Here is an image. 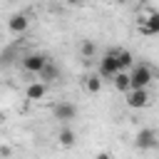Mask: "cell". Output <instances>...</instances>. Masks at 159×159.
I'll use <instances>...</instances> for the list:
<instances>
[{
    "mask_svg": "<svg viewBox=\"0 0 159 159\" xmlns=\"http://www.w3.org/2000/svg\"><path fill=\"white\" fill-rule=\"evenodd\" d=\"M154 80V70L147 62H134L129 70V89L134 87H149V82Z\"/></svg>",
    "mask_w": 159,
    "mask_h": 159,
    "instance_id": "6da1fadb",
    "label": "cell"
},
{
    "mask_svg": "<svg viewBox=\"0 0 159 159\" xmlns=\"http://www.w3.org/2000/svg\"><path fill=\"white\" fill-rule=\"evenodd\" d=\"M139 32L147 35V37H154L159 32V12L154 7H147L144 12H139V22H137Z\"/></svg>",
    "mask_w": 159,
    "mask_h": 159,
    "instance_id": "7a4b0ae2",
    "label": "cell"
},
{
    "mask_svg": "<svg viewBox=\"0 0 159 159\" xmlns=\"http://www.w3.org/2000/svg\"><path fill=\"white\" fill-rule=\"evenodd\" d=\"M114 50H117V47L107 50V52L99 57V70H97V75H99L102 80H112V77L119 72V65H117V55H114Z\"/></svg>",
    "mask_w": 159,
    "mask_h": 159,
    "instance_id": "3957f363",
    "label": "cell"
},
{
    "mask_svg": "<svg viewBox=\"0 0 159 159\" xmlns=\"http://www.w3.org/2000/svg\"><path fill=\"white\" fill-rule=\"evenodd\" d=\"M124 102H127V107L129 109H144L147 104H149V92H147V87H132V89H127L124 92Z\"/></svg>",
    "mask_w": 159,
    "mask_h": 159,
    "instance_id": "277c9868",
    "label": "cell"
},
{
    "mask_svg": "<svg viewBox=\"0 0 159 159\" xmlns=\"http://www.w3.org/2000/svg\"><path fill=\"white\" fill-rule=\"evenodd\" d=\"M22 70L25 72H30V75H37L40 70H42V65L47 62V57L42 55V52H27V55H22Z\"/></svg>",
    "mask_w": 159,
    "mask_h": 159,
    "instance_id": "5b68a950",
    "label": "cell"
},
{
    "mask_svg": "<svg viewBox=\"0 0 159 159\" xmlns=\"http://www.w3.org/2000/svg\"><path fill=\"white\" fill-rule=\"evenodd\" d=\"M27 25H30V17H27L25 12H12L10 20H7V30H10L12 35H22V32L27 30Z\"/></svg>",
    "mask_w": 159,
    "mask_h": 159,
    "instance_id": "8992f818",
    "label": "cell"
},
{
    "mask_svg": "<svg viewBox=\"0 0 159 159\" xmlns=\"http://www.w3.org/2000/svg\"><path fill=\"white\" fill-rule=\"evenodd\" d=\"M45 94H47V82H42V80H35V82H30L25 87V97L30 102H40Z\"/></svg>",
    "mask_w": 159,
    "mask_h": 159,
    "instance_id": "52a82bcc",
    "label": "cell"
},
{
    "mask_svg": "<svg viewBox=\"0 0 159 159\" xmlns=\"http://www.w3.org/2000/svg\"><path fill=\"white\" fill-rule=\"evenodd\" d=\"M137 147H139V149H154V147H157V129H152V127L139 129V134H137Z\"/></svg>",
    "mask_w": 159,
    "mask_h": 159,
    "instance_id": "ba28073f",
    "label": "cell"
},
{
    "mask_svg": "<svg viewBox=\"0 0 159 159\" xmlns=\"http://www.w3.org/2000/svg\"><path fill=\"white\" fill-rule=\"evenodd\" d=\"M37 80H42V82H55V80H60V67L52 62V60H47L45 65H42V70L37 72Z\"/></svg>",
    "mask_w": 159,
    "mask_h": 159,
    "instance_id": "9c48e42d",
    "label": "cell"
},
{
    "mask_svg": "<svg viewBox=\"0 0 159 159\" xmlns=\"http://www.w3.org/2000/svg\"><path fill=\"white\" fill-rule=\"evenodd\" d=\"M55 117L62 119V122H70V119L77 117V107L72 102H60V104H55Z\"/></svg>",
    "mask_w": 159,
    "mask_h": 159,
    "instance_id": "30bf717a",
    "label": "cell"
},
{
    "mask_svg": "<svg viewBox=\"0 0 159 159\" xmlns=\"http://www.w3.org/2000/svg\"><path fill=\"white\" fill-rule=\"evenodd\" d=\"M114 55H117V65H119V70H129V67L134 65V55H132L129 50L117 47V50H114Z\"/></svg>",
    "mask_w": 159,
    "mask_h": 159,
    "instance_id": "8fae6325",
    "label": "cell"
},
{
    "mask_svg": "<svg viewBox=\"0 0 159 159\" xmlns=\"http://www.w3.org/2000/svg\"><path fill=\"white\" fill-rule=\"evenodd\" d=\"M112 84H114V89L127 92V89H129V72H127V70H119V72L112 77Z\"/></svg>",
    "mask_w": 159,
    "mask_h": 159,
    "instance_id": "7c38bea8",
    "label": "cell"
},
{
    "mask_svg": "<svg viewBox=\"0 0 159 159\" xmlns=\"http://www.w3.org/2000/svg\"><path fill=\"white\" fill-rule=\"evenodd\" d=\"M84 89H87L89 94H97V92L102 89V77H99V75H87V77H84Z\"/></svg>",
    "mask_w": 159,
    "mask_h": 159,
    "instance_id": "4fadbf2b",
    "label": "cell"
},
{
    "mask_svg": "<svg viewBox=\"0 0 159 159\" xmlns=\"http://www.w3.org/2000/svg\"><path fill=\"white\" fill-rule=\"evenodd\" d=\"M57 139H60V144H62V147H72L77 137H75V132H72L70 127H62V129H60V134H57Z\"/></svg>",
    "mask_w": 159,
    "mask_h": 159,
    "instance_id": "5bb4252c",
    "label": "cell"
},
{
    "mask_svg": "<svg viewBox=\"0 0 159 159\" xmlns=\"http://www.w3.org/2000/svg\"><path fill=\"white\" fill-rule=\"evenodd\" d=\"M94 52H97V47H94V42H89V40H84V42H82V55H84V57H94Z\"/></svg>",
    "mask_w": 159,
    "mask_h": 159,
    "instance_id": "9a60e30c",
    "label": "cell"
},
{
    "mask_svg": "<svg viewBox=\"0 0 159 159\" xmlns=\"http://www.w3.org/2000/svg\"><path fill=\"white\" fill-rule=\"evenodd\" d=\"M67 2H72V5H77V2H82V0H67Z\"/></svg>",
    "mask_w": 159,
    "mask_h": 159,
    "instance_id": "2e32d148",
    "label": "cell"
},
{
    "mask_svg": "<svg viewBox=\"0 0 159 159\" xmlns=\"http://www.w3.org/2000/svg\"><path fill=\"white\" fill-rule=\"evenodd\" d=\"M117 2H129V0H117Z\"/></svg>",
    "mask_w": 159,
    "mask_h": 159,
    "instance_id": "e0dca14e",
    "label": "cell"
},
{
    "mask_svg": "<svg viewBox=\"0 0 159 159\" xmlns=\"http://www.w3.org/2000/svg\"><path fill=\"white\" fill-rule=\"evenodd\" d=\"M0 122H2V112H0Z\"/></svg>",
    "mask_w": 159,
    "mask_h": 159,
    "instance_id": "ac0fdd59",
    "label": "cell"
}]
</instances>
